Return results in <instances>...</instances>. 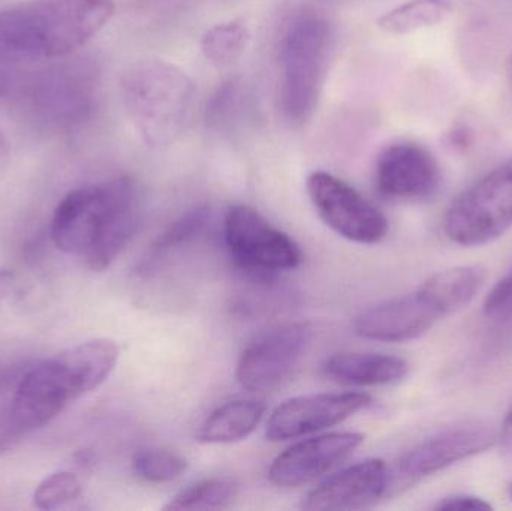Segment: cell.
<instances>
[{
	"label": "cell",
	"instance_id": "6da1fadb",
	"mask_svg": "<svg viewBox=\"0 0 512 511\" xmlns=\"http://www.w3.org/2000/svg\"><path fill=\"white\" fill-rule=\"evenodd\" d=\"M140 213V194L131 177L81 186L57 204L51 239L93 272H104L131 242Z\"/></svg>",
	"mask_w": 512,
	"mask_h": 511
},
{
	"label": "cell",
	"instance_id": "7a4b0ae2",
	"mask_svg": "<svg viewBox=\"0 0 512 511\" xmlns=\"http://www.w3.org/2000/svg\"><path fill=\"white\" fill-rule=\"evenodd\" d=\"M114 15L113 0H29L0 9V62L65 59Z\"/></svg>",
	"mask_w": 512,
	"mask_h": 511
},
{
	"label": "cell",
	"instance_id": "3957f363",
	"mask_svg": "<svg viewBox=\"0 0 512 511\" xmlns=\"http://www.w3.org/2000/svg\"><path fill=\"white\" fill-rule=\"evenodd\" d=\"M126 114L144 143L168 146L179 140L194 114L197 89L188 74L162 59H143L120 80Z\"/></svg>",
	"mask_w": 512,
	"mask_h": 511
},
{
	"label": "cell",
	"instance_id": "277c9868",
	"mask_svg": "<svg viewBox=\"0 0 512 511\" xmlns=\"http://www.w3.org/2000/svg\"><path fill=\"white\" fill-rule=\"evenodd\" d=\"M477 293L474 276L463 269L442 270L430 276L414 293L385 300L361 312L354 330L370 341H414L445 317L465 309Z\"/></svg>",
	"mask_w": 512,
	"mask_h": 511
},
{
	"label": "cell",
	"instance_id": "5b68a950",
	"mask_svg": "<svg viewBox=\"0 0 512 511\" xmlns=\"http://www.w3.org/2000/svg\"><path fill=\"white\" fill-rule=\"evenodd\" d=\"M12 90L30 122L47 131L69 134L96 113L101 71L95 60L65 57L23 80L15 78Z\"/></svg>",
	"mask_w": 512,
	"mask_h": 511
},
{
	"label": "cell",
	"instance_id": "8992f818",
	"mask_svg": "<svg viewBox=\"0 0 512 511\" xmlns=\"http://www.w3.org/2000/svg\"><path fill=\"white\" fill-rule=\"evenodd\" d=\"M333 48V26L318 12L297 15L283 30L279 102L289 125H304L315 114Z\"/></svg>",
	"mask_w": 512,
	"mask_h": 511
},
{
	"label": "cell",
	"instance_id": "52a82bcc",
	"mask_svg": "<svg viewBox=\"0 0 512 511\" xmlns=\"http://www.w3.org/2000/svg\"><path fill=\"white\" fill-rule=\"evenodd\" d=\"M445 236L459 246H483L512 227V158L472 183L448 207Z\"/></svg>",
	"mask_w": 512,
	"mask_h": 511
},
{
	"label": "cell",
	"instance_id": "ba28073f",
	"mask_svg": "<svg viewBox=\"0 0 512 511\" xmlns=\"http://www.w3.org/2000/svg\"><path fill=\"white\" fill-rule=\"evenodd\" d=\"M224 236L234 264L261 278L291 272L303 261V252L294 239L245 204L228 209Z\"/></svg>",
	"mask_w": 512,
	"mask_h": 511
},
{
	"label": "cell",
	"instance_id": "9c48e42d",
	"mask_svg": "<svg viewBox=\"0 0 512 511\" xmlns=\"http://www.w3.org/2000/svg\"><path fill=\"white\" fill-rule=\"evenodd\" d=\"M306 189L322 221L339 236L361 245H375L387 236L388 221L384 213L333 174L324 171L310 174Z\"/></svg>",
	"mask_w": 512,
	"mask_h": 511
},
{
	"label": "cell",
	"instance_id": "30bf717a",
	"mask_svg": "<svg viewBox=\"0 0 512 511\" xmlns=\"http://www.w3.org/2000/svg\"><path fill=\"white\" fill-rule=\"evenodd\" d=\"M309 323H285L256 336L237 365V380L251 392L279 387L297 368L312 341Z\"/></svg>",
	"mask_w": 512,
	"mask_h": 511
},
{
	"label": "cell",
	"instance_id": "8fae6325",
	"mask_svg": "<svg viewBox=\"0 0 512 511\" xmlns=\"http://www.w3.org/2000/svg\"><path fill=\"white\" fill-rule=\"evenodd\" d=\"M81 396L62 354L30 365L26 363L15 387L18 425L24 434H29L50 423Z\"/></svg>",
	"mask_w": 512,
	"mask_h": 511
},
{
	"label": "cell",
	"instance_id": "7c38bea8",
	"mask_svg": "<svg viewBox=\"0 0 512 511\" xmlns=\"http://www.w3.org/2000/svg\"><path fill=\"white\" fill-rule=\"evenodd\" d=\"M441 180L438 159L415 141L388 144L376 158V189L388 200H427L436 194Z\"/></svg>",
	"mask_w": 512,
	"mask_h": 511
},
{
	"label": "cell",
	"instance_id": "4fadbf2b",
	"mask_svg": "<svg viewBox=\"0 0 512 511\" xmlns=\"http://www.w3.org/2000/svg\"><path fill=\"white\" fill-rule=\"evenodd\" d=\"M372 402L367 393H319L282 402L265 428L270 441H288L315 434L345 422Z\"/></svg>",
	"mask_w": 512,
	"mask_h": 511
},
{
	"label": "cell",
	"instance_id": "5bb4252c",
	"mask_svg": "<svg viewBox=\"0 0 512 511\" xmlns=\"http://www.w3.org/2000/svg\"><path fill=\"white\" fill-rule=\"evenodd\" d=\"M498 440V432L483 422L448 426L415 444L399 461V473L409 480L439 473L457 462L486 452Z\"/></svg>",
	"mask_w": 512,
	"mask_h": 511
},
{
	"label": "cell",
	"instance_id": "9a60e30c",
	"mask_svg": "<svg viewBox=\"0 0 512 511\" xmlns=\"http://www.w3.org/2000/svg\"><path fill=\"white\" fill-rule=\"evenodd\" d=\"M363 443L364 435L358 432H331L300 441L274 459L268 479L279 488L307 485L343 464Z\"/></svg>",
	"mask_w": 512,
	"mask_h": 511
},
{
	"label": "cell",
	"instance_id": "2e32d148",
	"mask_svg": "<svg viewBox=\"0 0 512 511\" xmlns=\"http://www.w3.org/2000/svg\"><path fill=\"white\" fill-rule=\"evenodd\" d=\"M390 471L382 459H366L325 479L303 500L304 510H361L378 503L388 486Z\"/></svg>",
	"mask_w": 512,
	"mask_h": 511
},
{
	"label": "cell",
	"instance_id": "e0dca14e",
	"mask_svg": "<svg viewBox=\"0 0 512 511\" xmlns=\"http://www.w3.org/2000/svg\"><path fill=\"white\" fill-rule=\"evenodd\" d=\"M322 371L346 386H387L403 380L408 363L382 353H339L325 360Z\"/></svg>",
	"mask_w": 512,
	"mask_h": 511
},
{
	"label": "cell",
	"instance_id": "ac0fdd59",
	"mask_svg": "<svg viewBox=\"0 0 512 511\" xmlns=\"http://www.w3.org/2000/svg\"><path fill=\"white\" fill-rule=\"evenodd\" d=\"M267 405L256 399H237L216 408L198 429L197 440L231 444L245 440L264 419Z\"/></svg>",
	"mask_w": 512,
	"mask_h": 511
},
{
	"label": "cell",
	"instance_id": "d6986e66",
	"mask_svg": "<svg viewBox=\"0 0 512 511\" xmlns=\"http://www.w3.org/2000/svg\"><path fill=\"white\" fill-rule=\"evenodd\" d=\"M453 11L451 0H409L385 12L378 26L391 35H409L444 23Z\"/></svg>",
	"mask_w": 512,
	"mask_h": 511
},
{
	"label": "cell",
	"instance_id": "ffe728a7",
	"mask_svg": "<svg viewBox=\"0 0 512 511\" xmlns=\"http://www.w3.org/2000/svg\"><path fill=\"white\" fill-rule=\"evenodd\" d=\"M209 222L210 210L207 207H195V209L183 213L153 243L146 260L141 263V270L146 273L152 270L165 255L200 236L206 230Z\"/></svg>",
	"mask_w": 512,
	"mask_h": 511
},
{
	"label": "cell",
	"instance_id": "44dd1931",
	"mask_svg": "<svg viewBox=\"0 0 512 511\" xmlns=\"http://www.w3.org/2000/svg\"><path fill=\"white\" fill-rule=\"evenodd\" d=\"M251 33L243 21L231 20L210 27L201 38V51L213 65L228 66L240 59Z\"/></svg>",
	"mask_w": 512,
	"mask_h": 511
},
{
	"label": "cell",
	"instance_id": "7402d4cb",
	"mask_svg": "<svg viewBox=\"0 0 512 511\" xmlns=\"http://www.w3.org/2000/svg\"><path fill=\"white\" fill-rule=\"evenodd\" d=\"M237 498L236 483L225 479H209L194 483L171 498L164 510H225Z\"/></svg>",
	"mask_w": 512,
	"mask_h": 511
},
{
	"label": "cell",
	"instance_id": "603a6c76",
	"mask_svg": "<svg viewBox=\"0 0 512 511\" xmlns=\"http://www.w3.org/2000/svg\"><path fill=\"white\" fill-rule=\"evenodd\" d=\"M26 363L0 366V456L24 437L15 416V387Z\"/></svg>",
	"mask_w": 512,
	"mask_h": 511
},
{
	"label": "cell",
	"instance_id": "cb8c5ba5",
	"mask_svg": "<svg viewBox=\"0 0 512 511\" xmlns=\"http://www.w3.org/2000/svg\"><path fill=\"white\" fill-rule=\"evenodd\" d=\"M188 462L179 453L165 449H144L132 458V471L147 483H167L179 479Z\"/></svg>",
	"mask_w": 512,
	"mask_h": 511
},
{
	"label": "cell",
	"instance_id": "d4e9b609",
	"mask_svg": "<svg viewBox=\"0 0 512 511\" xmlns=\"http://www.w3.org/2000/svg\"><path fill=\"white\" fill-rule=\"evenodd\" d=\"M83 494L80 479L71 471H57L45 477L33 492L36 509L54 510L74 503Z\"/></svg>",
	"mask_w": 512,
	"mask_h": 511
},
{
	"label": "cell",
	"instance_id": "484cf974",
	"mask_svg": "<svg viewBox=\"0 0 512 511\" xmlns=\"http://www.w3.org/2000/svg\"><path fill=\"white\" fill-rule=\"evenodd\" d=\"M239 86L240 84L230 81V83H225L224 86L216 92V95L213 96L210 107L207 108V120H209L212 125L221 126L225 125V123H230L234 114L239 111V99L242 98Z\"/></svg>",
	"mask_w": 512,
	"mask_h": 511
},
{
	"label": "cell",
	"instance_id": "4316f807",
	"mask_svg": "<svg viewBox=\"0 0 512 511\" xmlns=\"http://www.w3.org/2000/svg\"><path fill=\"white\" fill-rule=\"evenodd\" d=\"M484 314L493 321L512 320V270L490 291L484 302Z\"/></svg>",
	"mask_w": 512,
	"mask_h": 511
},
{
	"label": "cell",
	"instance_id": "83f0119b",
	"mask_svg": "<svg viewBox=\"0 0 512 511\" xmlns=\"http://www.w3.org/2000/svg\"><path fill=\"white\" fill-rule=\"evenodd\" d=\"M490 506L483 498L472 497V495H454L444 498L436 506V510H490Z\"/></svg>",
	"mask_w": 512,
	"mask_h": 511
},
{
	"label": "cell",
	"instance_id": "f1b7e54d",
	"mask_svg": "<svg viewBox=\"0 0 512 511\" xmlns=\"http://www.w3.org/2000/svg\"><path fill=\"white\" fill-rule=\"evenodd\" d=\"M18 294L17 276L11 270H0V303Z\"/></svg>",
	"mask_w": 512,
	"mask_h": 511
},
{
	"label": "cell",
	"instance_id": "f546056e",
	"mask_svg": "<svg viewBox=\"0 0 512 511\" xmlns=\"http://www.w3.org/2000/svg\"><path fill=\"white\" fill-rule=\"evenodd\" d=\"M499 438H501V443L502 446H504L505 452L512 456V405L510 411L507 413V416H505L504 423H502V429L501 434H499Z\"/></svg>",
	"mask_w": 512,
	"mask_h": 511
},
{
	"label": "cell",
	"instance_id": "4dcf8cb0",
	"mask_svg": "<svg viewBox=\"0 0 512 511\" xmlns=\"http://www.w3.org/2000/svg\"><path fill=\"white\" fill-rule=\"evenodd\" d=\"M15 77L9 69H6V63L0 62V98L8 95L14 87Z\"/></svg>",
	"mask_w": 512,
	"mask_h": 511
},
{
	"label": "cell",
	"instance_id": "1f68e13d",
	"mask_svg": "<svg viewBox=\"0 0 512 511\" xmlns=\"http://www.w3.org/2000/svg\"><path fill=\"white\" fill-rule=\"evenodd\" d=\"M451 140H453V144H457V146H468L472 141V132L469 131L466 126H460V128H457L454 134L451 135Z\"/></svg>",
	"mask_w": 512,
	"mask_h": 511
},
{
	"label": "cell",
	"instance_id": "d6a6232c",
	"mask_svg": "<svg viewBox=\"0 0 512 511\" xmlns=\"http://www.w3.org/2000/svg\"><path fill=\"white\" fill-rule=\"evenodd\" d=\"M505 78H507L508 87H510L512 95V51L507 60H505Z\"/></svg>",
	"mask_w": 512,
	"mask_h": 511
},
{
	"label": "cell",
	"instance_id": "836d02e7",
	"mask_svg": "<svg viewBox=\"0 0 512 511\" xmlns=\"http://www.w3.org/2000/svg\"><path fill=\"white\" fill-rule=\"evenodd\" d=\"M6 152H8V144H6L5 137H3L2 132H0V162L5 159Z\"/></svg>",
	"mask_w": 512,
	"mask_h": 511
},
{
	"label": "cell",
	"instance_id": "e575fe53",
	"mask_svg": "<svg viewBox=\"0 0 512 511\" xmlns=\"http://www.w3.org/2000/svg\"><path fill=\"white\" fill-rule=\"evenodd\" d=\"M508 497H510V500L512 501V483L508 486Z\"/></svg>",
	"mask_w": 512,
	"mask_h": 511
}]
</instances>
